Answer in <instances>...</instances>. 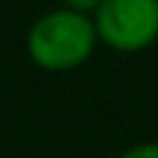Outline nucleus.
Listing matches in <instances>:
<instances>
[{"instance_id":"2","label":"nucleus","mask_w":158,"mask_h":158,"mask_svg":"<svg viewBox=\"0 0 158 158\" xmlns=\"http://www.w3.org/2000/svg\"><path fill=\"white\" fill-rule=\"evenodd\" d=\"M100 44L114 53H144L158 44V0H103L92 14Z\"/></svg>"},{"instance_id":"1","label":"nucleus","mask_w":158,"mask_h":158,"mask_svg":"<svg viewBox=\"0 0 158 158\" xmlns=\"http://www.w3.org/2000/svg\"><path fill=\"white\" fill-rule=\"evenodd\" d=\"M97 44L94 19L64 6L39 14L25 33V53L31 64L44 72H72L83 67L94 56Z\"/></svg>"},{"instance_id":"4","label":"nucleus","mask_w":158,"mask_h":158,"mask_svg":"<svg viewBox=\"0 0 158 158\" xmlns=\"http://www.w3.org/2000/svg\"><path fill=\"white\" fill-rule=\"evenodd\" d=\"M58 6H64V8H69V11H78V14H94L100 6H103V0H58Z\"/></svg>"},{"instance_id":"3","label":"nucleus","mask_w":158,"mask_h":158,"mask_svg":"<svg viewBox=\"0 0 158 158\" xmlns=\"http://www.w3.org/2000/svg\"><path fill=\"white\" fill-rule=\"evenodd\" d=\"M117 158H158V142H139L122 150Z\"/></svg>"}]
</instances>
